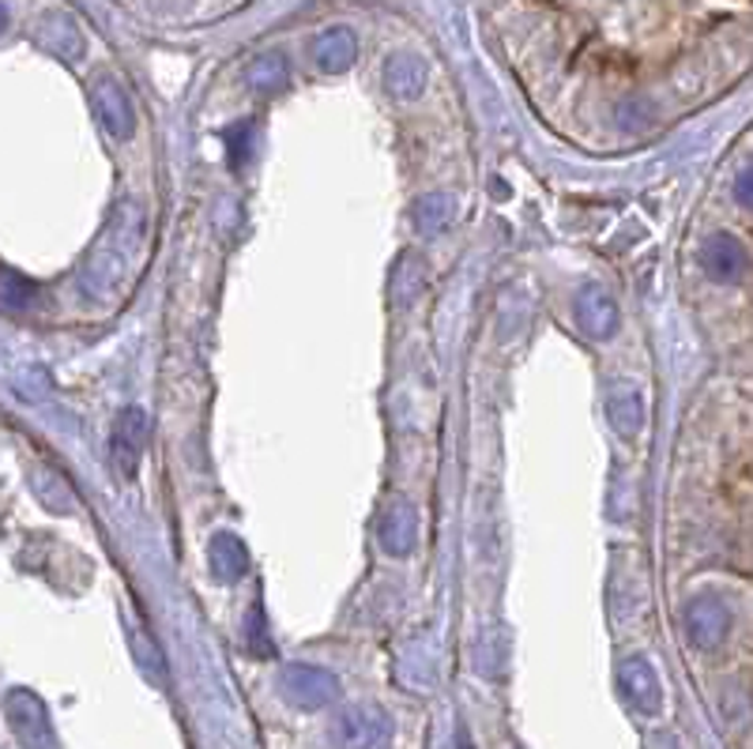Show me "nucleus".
Returning a JSON list of instances; mask_svg holds the SVG:
<instances>
[{"label":"nucleus","mask_w":753,"mask_h":749,"mask_svg":"<svg viewBox=\"0 0 753 749\" xmlns=\"http://www.w3.org/2000/svg\"><path fill=\"white\" fill-rule=\"evenodd\" d=\"M336 749H385L393 742V716L380 705H350L332 727Z\"/></svg>","instance_id":"f257e3e1"},{"label":"nucleus","mask_w":753,"mask_h":749,"mask_svg":"<svg viewBox=\"0 0 753 749\" xmlns=\"http://www.w3.org/2000/svg\"><path fill=\"white\" fill-rule=\"evenodd\" d=\"M279 686L283 697L305 708V712H317V708H328L332 700H339V678L324 667H309V663H294V667L283 670Z\"/></svg>","instance_id":"f03ea898"},{"label":"nucleus","mask_w":753,"mask_h":749,"mask_svg":"<svg viewBox=\"0 0 753 749\" xmlns=\"http://www.w3.org/2000/svg\"><path fill=\"white\" fill-rule=\"evenodd\" d=\"M618 689H622L625 705L633 708L637 716L663 712V681L644 656H629L622 667H618Z\"/></svg>","instance_id":"7ed1b4c3"},{"label":"nucleus","mask_w":753,"mask_h":749,"mask_svg":"<svg viewBox=\"0 0 753 749\" xmlns=\"http://www.w3.org/2000/svg\"><path fill=\"white\" fill-rule=\"evenodd\" d=\"M4 708H8V724H12L19 746H23V749H53L50 716H45V705L34 694L16 689V694H8Z\"/></svg>","instance_id":"20e7f679"},{"label":"nucleus","mask_w":753,"mask_h":749,"mask_svg":"<svg viewBox=\"0 0 753 749\" xmlns=\"http://www.w3.org/2000/svg\"><path fill=\"white\" fill-rule=\"evenodd\" d=\"M147 438H151L147 414L140 411V407H125V411L118 414V425H113V438H110V452H113V463L121 468V475L132 479L140 471V460H144L147 452Z\"/></svg>","instance_id":"39448f33"},{"label":"nucleus","mask_w":753,"mask_h":749,"mask_svg":"<svg viewBox=\"0 0 753 749\" xmlns=\"http://www.w3.org/2000/svg\"><path fill=\"white\" fill-rule=\"evenodd\" d=\"M731 633V611L712 595H701L685 606V637L693 640V648L716 651Z\"/></svg>","instance_id":"423d86ee"},{"label":"nucleus","mask_w":753,"mask_h":749,"mask_svg":"<svg viewBox=\"0 0 753 749\" xmlns=\"http://www.w3.org/2000/svg\"><path fill=\"white\" fill-rule=\"evenodd\" d=\"M91 99H94V113H99V121L106 125L110 136L129 140L132 132H136V110H132V99H129V91L113 80V75H99V80H94Z\"/></svg>","instance_id":"0eeeda50"},{"label":"nucleus","mask_w":753,"mask_h":749,"mask_svg":"<svg viewBox=\"0 0 753 749\" xmlns=\"http://www.w3.org/2000/svg\"><path fill=\"white\" fill-rule=\"evenodd\" d=\"M380 546L388 550L393 557H407L418 543V512L411 501H393L380 516Z\"/></svg>","instance_id":"6e6552de"},{"label":"nucleus","mask_w":753,"mask_h":749,"mask_svg":"<svg viewBox=\"0 0 753 749\" xmlns=\"http://www.w3.org/2000/svg\"><path fill=\"white\" fill-rule=\"evenodd\" d=\"M701 264H704V271H709L712 279H720V283H735L750 268L746 249H742V242L731 238V234H712V238L704 242V249H701Z\"/></svg>","instance_id":"1a4fd4ad"},{"label":"nucleus","mask_w":753,"mask_h":749,"mask_svg":"<svg viewBox=\"0 0 753 749\" xmlns=\"http://www.w3.org/2000/svg\"><path fill=\"white\" fill-rule=\"evenodd\" d=\"M207 565H212L215 581L237 584L250 573V550H245V543L234 531H218V535H212V546H207Z\"/></svg>","instance_id":"9d476101"},{"label":"nucleus","mask_w":753,"mask_h":749,"mask_svg":"<svg viewBox=\"0 0 753 749\" xmlns=\"http://www.w3.org/2000/svg\"><path fill=\"white\" fill-rule=\"evenodd\" d=\"M577 320L592 339L614 336V328H618L614 298H610L607 290H599V287H584V290H580V298H577Z\"/></svg>","instance_id":"9b49d317"},{"label":"nucleus","mask_w":753,"mask_h":749,"mask_svg":"<svg viewBox=\"0 0 753 749\" xmlns=\"http://www.w3.org/2000/svg\"><path fill=\"white\" fill-rule=\"evenodd\" d=\"M313 61H317L320 72H347L350 64L358 61V38L347 27H332L317 38L313 45Z\"/></svg>","instance_id":"f8f14e48"},{"label":"nucleus","mask_w":753,"mask_h":749,"mask_svg":"<svg viewBox=\"0 0 753 749\" xmlns=\"http://www.w3.org/2000/svg\"><path fill=\"white\" fill-rule=\"evenodd\" d=\"M426 88V64L411 53H396L385 64V91L399 102H411Z\"/></svg>","instance_id":"ddd939ff"},{"label":"nucleus","mask_w":753,"mask_h":749,"mask_svg":"<svg viewBox=\"0 0 753 749\" xmlns=\"http://www.w3.org/2000/svg\"><path fill=\"white\" fill-rule=\"evenodd\" d=\"M607 419L618 433L633 438V433L644 430V396L637 388H618L614 396L607 400Z\"/></svg>","instance_id":"4468645a"},{"label":"nucleus","mask_w":753,"mask_h":749,"mask_svg":"<svg viewBox=\"0 0 753 749\" xmlns=\"http://www.w3.org/2000/svg\"><path fill=\"white\" fill-rule=\"evenodd\" d=\"M449 219H452V196L430 193V196H418L415 201V230L418 234H437Z\"/></svg>","instance_id":"2eb2a0df"},{"label":"nucleus","mask_w":753,"mask_h":749,"mask_svg":"<svg viewBox=\"0 0 753 749\" xmlns=\"http://www.w3.org/2000/svg\"><path fill=\"white\" fill-rule=\"evenodd\" d=\"M287 80H291V72H287V61H283L279 53H264L261 61H253V69H250L253 91H264V94L283 91L287 88Z\"/></svg>","instance_id":"dca6fc26"},{"label":"nucleus","mask_w":753,"mask_h":749,"mask_svg":"<svg viewBox=\"0 0 753 749\" xmlns=\"http://www.w3.org/2000/svg\"><path fill=\"white\" fill-rule=\"evenodd\" d=\"M245 640H250L253 656H272L268 625H264V606H253V611H250V622H245Z\"/></svg>","instance_id":"f3484780"},{"label":"nucleus","mask_w":753,"mask_h":749,"mask_svg":"<svg viewBox=\"0 0 753 749\" xmlns=\"http://www.w3.org/2000/svg\"><path fill=\"white\" fill-rule=\"evenodd\" d=\"M250 147H253V129L250 125H237L231 132V163L234 166H245V158H250Z\"/></svg>","instance_id":"a211bd4d"},{"label":"nucleus","mask_w":753,"mask_h":749,"mask_svg":"<svg viewBox=\"0 0 753 749\" xmlns=\"http://www.w3.org/2000/svg\"><path fill=\"white\" fill-rule=\"evenodd\" d=\"M735 196H739V204L753 207V163H750V166L739 174V182H735Z\"/></svg>","instance_id":"6ab92c4d"},{"label":"nucleus","mask_w":753,"mask_h":749,"mask_svg":"<svg viewBox=\"0 0 753 749\" xmlns=\"http://www.w3.org/2000/svg\"><path fill=\"white\" fill-rule=\"evenodd\" d=\"M4 27H8V8L0 4V34H4Z\"/></svg>","instance_id":"aec40b11"}]
</instances>
